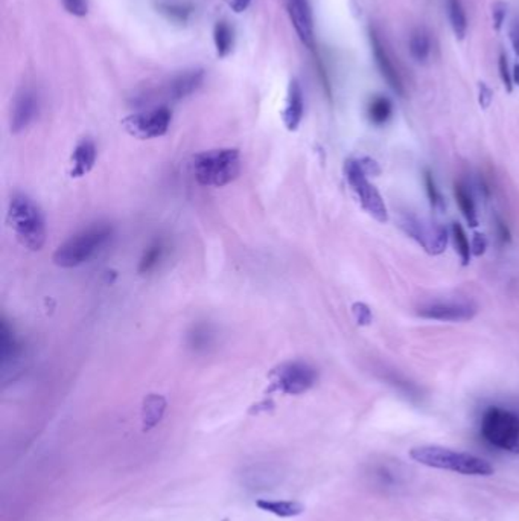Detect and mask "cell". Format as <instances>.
Wrapping results in <instances>:
<instances>
[{
	"mask_svg": "<svg viewBox=\"0 0 519 521\" xmlns=\"http://www.w3.org/2000/svg\"><path fill=\"white\" fill-rule=\"evenodd\" d=\"M38 113V101L33 92L25 90L16 98L11 113V131L20 133L28 128Z\"/></svg>",
	"mask_w": 519,
	"mask_h": 521,
	"instance_id": "cell-14",
	"label": "cell"
},
{
	"mask_svg": "<svg viewBox=\"0 0 519 521\" xmlns=\"http://www.w3.org/2000/svg\"><path fill=\"white\" fill-rule=\"evenodd\" d=\"M305 113V98H303V90L300 82L294 78L289 81L288 93H286V102L284 109V124L286 130L296 131L300 124H302Z\"/></svg>",
	"mask_w": 519,
	"mask_h": 521,
	"instance_id": "cell-13",
	"label": "cell"
},
{
	"mask_svg": "<svg viewBox=\"0 0 519 521\" xmlns=\"http://www.w3.org/2000/svg\"><path fill=\"white\" fill-rule=\"evenodd\" d=\"M164 243L163 241H154L140 259L139 264V272L142 275L152 272L154 268H157V265L160 264V260L164 256Z\"/></svg>",
	"mask_w": 519,
	"mask_h": 521,
	"instance_id": "cell-24",
	"label": "cell"
},
{
	"mask_svg": "<svg viewBox=\"0 0 519 521\" xmlns=\"http://www.w3.org/2000/svg\"><path fill=\"white\" fill-rule=\"evenodd\" d=\"M423 182H425V187H427V195H428V200H430V204H431L432 209L445 211L446 204H445V200H443V195L437 190L435 179H434V175L430 170L423 171Z\"/></svg>",
	"mask_w": 519,
	"mask_h": 521,
	"instance_id": "cell-26",
	"label": "cell"
},
{
	"mask_svg": "<svg viewBox=\"0 0 519 521\" xmlns=\"http://www.w3.org/2000/svg\"><path fill=\"white\" fill-rule=\"evenodd\" d=\"M358 163L361 166V170L364 171V174L369 175H379L381 174V168L376 160H373L370 158H361L358 159Z\"/></svg>",
	"mask_w": 519,
	"mask_h": 521,
	"instance_id": "cell-34",
	"label": "cell"
},
{
	"mask_svg": "<svg viewBox=\"0 0 519 521\" xmlns=\"http://www.w3.org/2000/svg\"><path fill=\"white\" fill-rule=\"evenodd\" d=\"M286 9L289 20L296 29L300 41L308 48H316V28L314 14L309 0H286Z\"/></svg>",
	"mask_w": 519,
	"mask_h": 521,
	"instance_id": "cell-12",
	"label": "cell"
},
{
	"mask_svg": "<svg viewBox=\"0 0 519 521\" xmlns=\"http://www.w3.org/2000/svg\"><path fill=\"white\" fill-rule=\"evenodd\" d=\"M418 314L423 319L440 322H466L475 317L476 307L472 302H434V304L419 308Z\"/></svg>",
	"mask_w": 519,
	"mask_h": 521,
	"instance_id": "cell-11",
	"label": "cell"
},
{
	"mask_svg": "<svg viewBox=\"0 0 519 521\" xmlns=\"http://www.w3.org/2000/svg\"><path fill=\"white\" fill-rule=\"evenodd\" d=\"M410 457L420 465L428 468H435V470L452 471L462 476H492L495 473L493 466L469 453L454 451L450 448L437 446V445H425V446H414L410 450Z\"/></svg>",
	"mask_w": 519,
	"mask_h": 521,
	"instance_id": "cell-1",
	"label": "cell"
},
{
	"mask_svg": "<svg viewBox=\"0 0 519 521\" xmlns=\"http://www.w3.org/2000/svg\"><path fill=\"white\" fill-rule=\"evenodd\" d=\"M370 45L373 50V57H375L376 66L381 72L382 78L387 81V84L391 87L394 93H398L399 97L406 95V86H403L399 70L396 65H394V60L389 52L386 43H384L381 34L375 28L370 29Z\"/></svg>",
	"mask_w": 519,
	"mask_h": 521,
	"instance_id": "cell-10",
	"label": "cell"
},
{
	"mask_svg": "<svg viewBox=\"0 0 519 521\" xmlns=\"http://www.w3.org/2000/svg\"><path fill=\"white\" fill-rule=\"evenodd\" d=\"M204 81V70L196 69V70H188L184 74L174 78L169 84L168 93L169 98L174 101H180L191 97L192 93L199 90Z\"/></svg>",
	"mask_w": 519,
	"mask_h": 521,
	"instance_id": "cell-16",
	"label": "cell"
},
{
	"mask_svg": "<svg viewBox=\"0 0 519 521\" xmlns=\"http://www.w3.org/2000/svg\"><path fill=\"white\" fill-rule=\"evenodd\" d=\"M471 248H472V255H475V256H483L486 253V250H487V238H486V235L484 234H480V232H475L474 234V238H472Z\"/></svg>",
	"mask_w": 519,
	"mask_h": 521,
	"instance_id": "cell-33",
	"label": "cell"
},
{
	"mask_svg": "<svg viewBox=\"0 0 519 521\" xmlns=\"http://www.w3.org/2000/svg\"><path fill=\"white\" fill-rule=\"evenodd\" d=\"M401 227L408 236L416 239L425 252L432 256L442 255L448 246V231L439 223L407 215L401 220Z\"/></svg>",
	"mask_w": 519,
	"mask_h": 521,
	"instance_id": "cell-9",
	"label": "cell"
},
{
	"mask_svg": "<svg viewBox=\"0 0 519 521\" xmlns=\"http://www.w3.org/2000/svg\"><path fill=\"white\" fill-rule=\"evenodd\" d=\"M192 345L195 348H204L209 343V331H206V328H196L195 334H192Z\"/></svg>",
	"mask_w": 519,
	"mask_h": 521,
	"instance_id": "cell-36",
	"label": "cell"
},
{
	"mask_svg": "<svg viewBox=\"0 0 519 521\" xmlns=\"http://www.w3.org/2000/svg\"><path fill=\"white\" fill-rule=\"evenodd\" d=\"M8 223L18 243L38 252L46 243V221L38 204L25 194H16L8 206Z\"/></svg>",
	"mask_w": 519,
	"mask_h": 521,
	"instance_id": "cell-2",
	"label": "cell"
},
{
	"mask_svg": "<svg viewBox=\"0 0 519 521\" xmlns=\"http://www.w3.org/2000/svg\"><path fill=\"white\" fill-rule=\"evenodd\" d=\"M241 153L236 148H216L194 155L192 172L201 186L223 187L241 174Z\"/></svg>",
	"mask_w": 519,
	"mask_h": 521,
	"instance_id": "cell-4",
	"label": "cell"
},
{
	"mask_svg": "<svg viewBox=\"0 0 519 521\" xmlns=\"http://www.w3.org/2000/svg\"><path fill=\"white\" fill-rule=\"evenodd\" d=\"M113 236V227L108 223H95L82 229L54 253V263L63 268H74L89 263L108 244Z\"/></svg>",
	"mask_w": 519,
	"mask_h": 521,
	"instance_id": "cell-3",
	"label": "cell"
},
{
	"mask_svg": "<svg viewBox=\"0 0 519 521\" xmlns=\"http://www.w3.org/2000/svg\"><path fill=\"white\" fill-rule=\"evenodd\" d=\"M451 231H452V238H454V246H455L457 253H459V256L462 259V264L469 265L472 248H471V244H469L468 235H466L463 226L460 223H457V221L452 223Z\"/></svg>",
	"mask_w": 519,
	"mask_h": 521,
	"instance_id": "cell-25",
	"label": "cell"
},
{
	"mask_svg": "<svg viewBox=\"0 0 519 521\" xmlns=\"http://www.w3.org/2000/svg\"><path fill=\"white\" fill-rule=\"evenodd\" d=\"M496 221V232H498V236H500V241L501 244H508L512 241V234H510V229H508L506 226V223L501 220L500 216L495 218Z\"/></svg>",
	"mask_w": 519,
	"mask_h": 521,
	"instance_id": "cell-35",
	"label": "cell"
},
{
	"mask_svg": "<svg viewBox=\"0 0 519 521\" xmlns=\"http://www.w3.org/2000/svg\"><path fill=\"white\" fill-rule=\"evenodd\" d=\"M498 67H500V77H501L503 84H504L506 90L510 93L513 90V78H512V72L508 70L507 57L504 54L500 55V62H498Z\"/></svg>",
	"mask_w": 519,
	"mask_h": 521,
	"instance_id": "cell-31",
	"label": "cell"
},
{
	"mask_svg": "<svg viewBox=\"0 0 519 521\" xmlns=\"http://www.w3.org/2000/svg\"><path fill=\"white\" fill-rule=\"evenodd\" d=\"M269 380H272V390L286 395H302L314 388L318 373L305 361H286L269 373Z\"/></svg>",
	"mask_w": 519,
	"mask_h": 521,
	"instance_id": "cell-7",
	"label": "cell"
},
{
	"mask_svg": "<svg viewBox=\"0 0 519 521\" xmlns=\"http://www.w3.org/2000/svg\"><path fill=\"white\" fill-rule=\"evenodd\" d=\"M250 4H252V0H230V6H232L233 11L238 13V14L244 13L245 9L250 6Z\"/></svg>",
	"mask_w": 519,
	"mask_h": 521,
	"instance_id": "cell-38",
	"label": "cell"
},
{
	"mask_svg": "<svg viewBox=\"0 0 519 521\" xmlns=\"http://www.w3.org/2000/svg\"><path fill=\"white\" fill-rule=\"evenodd\" d=\"M66 11L75 17H84L89 13L87 0H61Z\"/></svg>",
	"mask_w": 519,
	"mask_h": 521,
	"instance_id": "cell-30",
	"label": "cell"
},
{
	"mask_svg": "<svg viewBox=\"0 0 519 521\" xmlns=\"http://www.w3.org/2000/svg\"><path fill=\"white\" fill-rule=\"evenodd\" d=\"M481 434L491 445L519 454V418L500 407L487 409L481 419Z\"/></svg>",
	"mask_w": 519,
	"mask_h": 521,
	"instance_id": "cell-5",
	"label": "cell"
},
{
	"mask_svg": "<svg viewBox=\"0 0 519 521\" xmlns=\"http://www.w3.org/2000/svg\"><path fill=\"white\" fill-rule=\"evenodd\" d=\"M172 121V113L168 107H155L148 111L130 114L122 119V127L133 138L142 141L162 138L168 133Z\"/></svg>",
	"mask_w": 519,
	"mask_h": 521,
	"instance_id": "cell-8",
	"label": "cell"
},
{
	"mask_svg": "<svg viewBox=\"0 0 519 521\" xmlns=\"http://www.w3.org/2000/svg\"><path fill=\"white\" fill-rule=\"evenodd\" d=\"M213 43L216 55L225 58L233 48V31L225 22H218L213 26Z\"/></svg>",
	"mask_w": 519,
	"mask_h": 521,
	"instance_id": "cell-21",
	"label": "cell"
},
{
	"mask_svg": "<svg viewBox=\"0 0 519 521\" xmlns=\"http://www.w3.org/2000/svg\"><path fill=\"white\" fill-rule=\"evenodd\" d=\"M166 409V401L163 397L159 395H150L148 398H145L143 407H142V422H143V430H151L157 425Z\"/></svg>",
	"mask_w": 519,
	"mask_h": 521,
	"instance_id": "cell-18",
	"label": "cell"
},
{
	"mask_svg": "<svg viewBox=\"0 0 519 521\" xmlns=\"http://www.w3.org/2000/svg\"><path fill=\"white\" fill-rule=\"evenodd\" d=\"M18 351V345L17 340L14 337V332L11 331V328L8 327L6 320L2 322V361H8L11 360L13 357L17 356Z\"/></svg>",
	"mask_w": 519,
	"mask_h": 521,
	"instance_id": "cell-27",
	"label": "cell"
},
{
	"mask_svg": "<svg viewBox=\"0 0 519 521\" xmlns=\"http://www.w3.org/2000/svg\"><path fill=\"white\" fill-rule=\"evenodd\" d=\"M162 9L166 16L175 20V22H186L191 14V8L184 6V5L166 4V5H162Z\"/></svg>",
	"mask_w": 519,
	"mask_h": 521,
	"instance_id": "cell-28",
	"label": "cell"
},
{
	"mask_svg": "<svg viewBox=\"0 0 519 521\" xmlns=\"http://www.w3.org/2000/svg\"><path fill=\"white\" fill-rule=\"evenodd\" d=\"M512 78H513V82L516 86H519V65H516L513 67V72H512Z\"/></svg>",
	"mask_w": 519,
	"mask_h": 521,
	"instance_id": "cell-40",
	"label": "cell"
},
{
	"mask_svg": "<svg viewBox=\"0 0 519 521\" xmlns=\"http://www.w3.org/2000/svg\"><path fill=\"white\" fill-rule=\"evenodd\" d=\"M410 54L418 62H425L431 54V40L422 29L414 31L410 37Z\"/></svg>",
	"mask_w": 519,
	"mask_h": 521,
	"instance_id": "cell-23",
	"label": "cell"
},
{
	"mask_svg": "<svg viewBox=\"0 0 519 521\" xmlns=\"http://www.w3.org/2000/svg\"><path fill=\"white\" fill-rule=\"evenodd\" d=\"M454 195H455L457 204H459L460 211L463 216L466 218V221H468V224L471 227L479 226V215H476L475 202L472 199L471 192L466 190V186H463L460 182H457L454 185Z\"/></svg>",
	"mask_w": 519,
	"mask_h": 521,
	"instance_id": "cell-19",
	"label": "cell"
},
{
	"mask_svg": "<svg viewBox=\"0 0 519 521\" xmlns=\"http://www.w3.org/2000/svg\"><path fill=\"white\" fill-rule=\"evenodd\" d=\"M256 506L265 510V512H269L277 517L282 518H291V517H297L300 514H303L305 506L298 502H286V500H268V498H261L256 502Z\"/></svg>",
	"mask_w": 519,
	"mask_h": 521,
	"instance_id": "cell-17",
	"label": "cell"
},
{
	"mask_svg": "<svg viewBox=\"0 0 519 521\" xmlns=\"http://www.w3.org/2000/svg\"><path fill=\"white\" fill-rule=\"evenodd\" d=\"M345 175L349 186L352 187L358 197V200L369 215H372L378 223H387L389 221V211L387 206L384 203V199L378 190L373 186L364 171L361 170L358 163V159H350L345 165Z\"/></svg>",
	"mask_w": 519,
	"mask_h": 521,
	"instance_id": "cell-6",
	"label": "cell"
},
{
	"mask_svg": "<svg viewBox=\"0 0 519 521\" xmlns=\"http://www.w3.org/2000/svg\"><path fill=\"white\" fill-rule=\"evenodd\" d=\"M96 145L90 139H82L70 155V177L79 179L91 171L96 162Z\"/></svg>",
	"mask_w": 519,
	"mask_h": 521,
	"instance_id": "cell-15",
	"label": "cell"
},
{
	"mask_svg": "<svg viewBox=\"0 0 519 521\" xmlns=\"http://www.w3.org/2000/svg\"><path fill=\"white\" fill-rule=\"evenodd\" d=\"M352 312H354L355 320L359 327H367L373 322L372 309L369 308V305L362 304V302H355V304L352 305Z\"/></svg>",
	"mask_w": 519,
	"mask_h": 521,
	"instance_id": "cell-29",
	"label": "cell"
},
{
	"mask_svg": "<svg viewBox=\"0 0 519 521\" xmlns=\"http://www.w3.org/2000/svg\"><path fill=\"white\" fill-rule=\"evenodd\" d=\"M446 6H448V16L452 26L455 37L460 40L464 38L466 29H468V18H466L464 8L460 0H446Z\"/></svg>",
	"mask_w": 519,
	"mask_h": 521,
	"instance_id": "cell-22",
	"label": "cell"
},
{
	"mask_svg": "<svg viewBox=\"0 0 519 521\" xmlns=\"http://www.w3.org/2000/svg\"><path fill=\"white\" fill-rule=\"evenodd\" d=\"M507 16V6L503 2H496L492 9V17H493V28L495 31H500L504 25V20Z\"/></svg>",
	"mask_w": 519,
	"mask_h": 521,
	"instance_id": "cell-32",
	"label": "cell"
},
{
	"mask_svg": "<svg viewBox=\"0 0 519 521\" xmlns=\"http://www.w3.org/2000/svg\"><path fill=\"white\" fill-rule=\"evenodd\" d=\"M393 114V104L387 97L376 95L372 98L367 107V116L373 125L387 124Z\"/></svg>",
	"mask_w": 519,
	"mask_h": 521,
	"instance_id": "cell-20",
	"label": "cell"
},
{
	"mask_svg": "<svg viewBox=\"0 0 519 521\" xmlns=\"http://www.w3.org/2000/svg\"><path fill=\"white\" fill-rule=\"evenodd\" d=\"M510 41H512V46L516 52V55H519V23H515L510 29Z\"/></svg>",
	"mask_w": 519,
	"mask_h": 521,
	"instance_id": "cell-39",
	"label": "cell"
},
{
	"mask_svg": "<svg viewBox=\"0 0 519 521\" xmlns=\"http://www.w3.org/2000/svg\"><path fill=\"white\" fill-rule=\"evenodd\" d=\"M492 97H493L492 90H491L489 87H487V86L484 84V82H481V84H480V106H481L483 109H487V107H489V106H491V102H492Z\"/></svg>",
	"mask_w": 519,
	"mask_h": 521,
	"instance_id": "cell-37",
	"label": "cell"
}]
</instances>
